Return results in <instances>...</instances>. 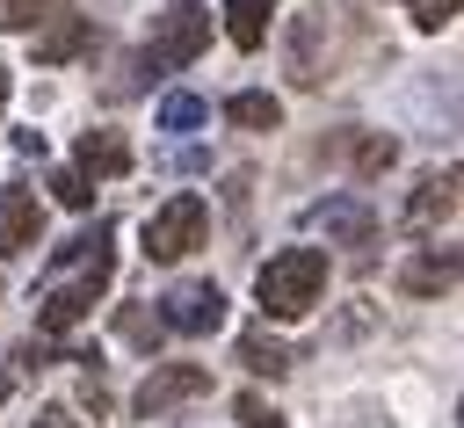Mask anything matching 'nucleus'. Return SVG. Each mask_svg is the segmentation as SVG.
Masks as SVG:
<instances>
[{
	"instance_id": "obj_1",
	"label": "nucleus",
	"mask_w": 464,
	"mask_h": 428,
	"mask_svg": "<svg viewBox=\"0 0 464 428\" xmlns=\"http://www.w3.org/2000/svg\"><path fill=\"white\" fill-rule=\"evenodd\" d=\"M109 276H116V247H109V225L94 218L87 232H72V239L51 254L44 297H36V334H44V341H65V334L94 312V297L109 290Z\"/></svg>"
},
{
	"instance_id": "obj_2",
	"label": "nucleus",
	"mask_w": 464,
	"mask_h": 428,
	"mask_svg": "<svg viewBox=\"0 0 464 428\" xmlns=\"http://www.w3.org/2000/svg\"><path fill=\"white\" fill-rule=\"evenodd\" d=\"M254 297H261V319H304L319 297H326V254L319 247H283L254 268Z\"/></svg>"
},
{
	"instance_id": "obj_3",
	"label": "nucleus",
	"mask_w": 464,
	"mask_h": 428,
	"mask_svg": "<svg viewBox=\"0 0 464 428\" xmlns=\"http://www.w3.org/2000/svg\"><path fill=\"white\" fill-rule=\"evenodd\" d=\"M203 232H210V203L196 189H181L145 218V261H181V254L203 247Z\"/></svg>"
},
{
	"instance_id": "obj_4",
	"label": "nucleus",
	"mask_w": 464,
	"mask_h": 428,
	"mask_svg": "<svg viewBox=\"0 0 464 428\" xmlns=\"http://www.w3.org/2000/svg\"><path fill=\"white\" fill-rule=\"evenodd\" d=\"M464 210V167H435V174H420V189L406 196V210H399V232L406 239H428L442 218H457Z\"/></svg>"
},
{
	"instance_id": "obj_5",
	"label": "nucleus",
	"mask_w": 464,
	"mask_h": 428,
	"mask_svg": "<svg viewBox=\"0 0 464 428\" xmlns=\"http://www.w3.org/2000/svg\"><path fill=\"white\" fill-rule=\"evenodd\" d=\"M210 392V370L203 363H160L138 392H130V413L138 421H160V413H174V406H188V399H203Z\"/></svg>"
},
{
	"instance_id": "obj_6",
	"label": "nucleus",
	"mask_w": 464,
	"mask_h": 428,
	"mask_svg": "<svg viewBox=\"0 0 464 428\" xmlns=\"http://www.w3.org/2000/svg\"><path fill=\"white\" fill-rule=\"evenodd\" d=\"M210 44V7L203 0H167L160 36H152V65H196Z\"/></svg>"
},
{
	"instance_id": "obj_7",
	"label": "nucleus",
	"mask_w": 464,
	"mask_h": 428,
	"mask_svg": "<svg viewBox=\"0 0 464 428\" xmlns=\"http://www.w3.org/2000/svg\"><path fill=\"white\" fill-rule=\"evenodd\" d=\"M160 305H167L174 334H218V319H225V290L218 283H174Z\"/></svg>"
},
{
	"instance_id": "obj_8",
	"label": "nucleus",
	"mask_w": 464,
	"mask_h": 428,
	"mask_svg": "<svg viewBox=\"0 0 464 428\" xmlns=\"http://www.w3.org/2000/svg\"><path fill=\"white\" fill-rule=\"evenodd\" d=\"M36 239H44V203L29 189H0V261L29 254Z\"/></svg>"
},
{
	"instance_id": "obj_9",
	"label": "nucleus",
	"mask_w": 464,
	"mask_h": 428,
	"mask_svg": "<svg viewBox=\"0 0 464 428\" xmlns=\"http://www.w3.org/2000/svg\"><path fill=\"white\" fill-rule=\"evenodd\" d=\"M304 218H312L326 239H341V247H370V232H377V218H370L362 196H326V203H312Z\"/></svg>"
},
{
	"instance_id": "obj_10",
	"label": "nucleus",
	"mask_w": 464,
	"mask_h": 428,
	"mask_svg": "<svg viewBox=\"0 0 464 428\" xmlns=\"http://www.w3.org/2000/svg\"><path fill=\"white\" fill-rule=\"evenodd\" d=\"M457 276H464V247H450V254L428 247V254H413V261L399 268V290H406V297H442Z\"/></svg>"
},
{
	"instance_id": "obj_11",
	"label": "nucleus",
	"mask_w": 464,
	"mask_h": 428,
	"mask_svg": "<svg viewBox=\"0 0 464 428\" xmlns=\"http://www.w3.org/2000/svg\"><path fill=\"white\" fill-rule=\"evenodd\" d=\"M94 44V29H87V15H58L44 36H36V65H65V58H80Z\"/></svg>"
},
{
	"instance_id": "obj_12",
	"label": "nucleus",
	"mask_w": 464,
	"mask_h": 428,
	"mask_svg": "<svg viewBox=\"0 0 464 428\" xmlns=\"http://www.w3.org/2000/svg\"><path fill=\"white\" fill-rule=\"evenodd\" d=\"M80 174H102V181L130 174V145L116 131H80Z\"/></svg>"
},
{
	"instance_id": "obj_13",
	"label": "nucleus",
	"mask_w": 464,
	"mask_h": 428,
	"mask_svg": "<svg viewBox=\"0 0 464 428\" xmlns=\"http://www.w3.org/2000/svg\"><path fill=\"white\" fill-rule=\"evenodd\" d=\"M239 363H246L254 377H283V370H290V341H276L268 326H246V334H239Z\"/></svg>"
},
{
	"instance_id": "obj_14",
	"label": "nucleus",
	"mask_w": 464,
	"mask_h": 428,
	"mask_svg": "<svg viewBox=\"0 0 464 428\" xmlns=\"http://www.w3.org/2000/svg\"><path fill=\"white\" fill-rule=\"evenodd\" d=\"M268 15H276V0H225V36H232L239 51H261Z\"/></svg>"
},
{
	"instance_id": "obj_15",
	"label": "nucleus",
	"mask_w": 464,
	"mask_h": 428,
	"mask_svg": "<svg viewBox=\"0 0 464 428\" xmlns=\"http://www.w3.org/2000/svg\"><path fill=\"white\" fill-rule=\"evenodd\" d=\"M225 116H232L239 131H276V123H283V102L261 94V87H239V94H225Z\"/></svg>"
},
{
	"instance_id": "obj_16",
	"label": "nucleus",
	"mask_w": 464,
	"mask_h": 428,
	"mask_svg": "<svg viewBox=\"0 0 464 428\" xmlns=\"http://www.w3.org/2000/svg\"><path fill=\"white\" fill-rule=\"evenodd\" d=\"M326 29V7H312L304 22H297V36H290V80L297 87H319V65H312V36Z\"/></svg>"
},
{
	"instance_id": "obj_17",
	"label": "nucleus",
	"mask_w": 464,
	"mask_h": 428,
	"mask_svg": "<svg viewBox=\"0 0 464 428\" xmlns=\"http://www.w3.org/2000/svg\"><path fill=\"white\" fill-rule=\"evenodd\" d=\"M392 160H399V145H392L384 131H362V138H348V167H355L362 181H370V174H384Z\"/></svg>"
},
{
	"instance_id": "obj_18",
	"label": "nucleus",
	"mask_w": 464,
	"mask_h": 428,
	"mask_svg": "<svg viewBox=\"0 0 464 428\" xmlns=\"http://www.w3.org/2000/svg\"><path fill=\"white\" fill-rule=\"evenodd\" d=\"M203 116H210V102H203V94H188V87L160 94V131H196Z\"/></svg>"
},
{
	"instance_id": "obj_19",
	"label": "nucleus",
	"mask_w": 464,
	"mask_h": 428,
	"mask_svg": "<svg viewBox=\"0 0 464 428\" xmlns=\"http://www.w3.org/2000/svg\"><path fill=\"white\" fill-rule=\"evenodd\" d=\"M65 0H0V29H36V22H51Z\"/></svg>"
},
{
	"instance_id": "obj_20",
	"label": "nucleus",
	"mask_w": 464,
	"mask_h": 428,
	"mask_svg": "<svg viewBox=\"0 0 464 428\" xmlns=\"http://www.w3.org/2000/svg\"><path fill=\"white\" fill-rule=\"evenodd\" d=\"M51 196H58L65 210H87V203H94V181H87L80 167H58V174H51Z\"/></svg>"
},
{
	"instance_id": "obj_21",
	"label": "nucleus",
	"mask_w": 464,
	"mask_h": 428,
	"mask_svg": "<svg viewBox=\"0 0 464 428\" xmlns=\"http://www.w3.org/2000/svg\"><path fill=\"white\" fill-rule=\"evenodd\" d=\"M123 334H130L138 348H160V334H174V326H167V312H145V305H130V312H123Z\"/></svg>"
},
{
	"instance_id": "obj_22",
	"label": "nucleus",
	"mask_w": 464,
	"mask_h": 428,
	"mask_svg": "<svg viewBox=\"0 0 464 428\" xmlns=\"http://www.w3.org/2000/svg\"><path fill=\"white\" fill-rule=\"evenodd\" d=\"M232 413H239L246 428H290V421H283V413H276L268 399H254V392H239V399H232Z\"/></svg>"
},
{
	"instance_id": "obj_23",
	"label": "nucleus",
	"mask_w": 464,
	"mask_h": 428,
	"mask_svg": "<svg viewBox=\"0 0 464 428\" xmlns=\"http://www.w3.org/2000/svg\"><path fill=\"white\" fill-rule=\"evenodd\" d=\"M406 7H413V22H420V29H442V22H450L464 0H406Z\"/></svg>"
},
{
	"instance_id": "obj_24",
	"label": "nucleus",
	"mask_w": 464,
	"mask_h": 428,
	"mask_svg": "<svg viewBox=\"0 0 464 428\" xmlns=\"http://www.w3.org/2000/svg\"><path fill=\"white\" fill-rule=\"evenodd\" d=\"M80 406H87V413H109V384L87 377V384H80Z\"/></svg>"
},
{
	"instance_id": "obj_25",
	"label": "nucleus",
	"mask_w": 464,
	"mask_h": 428,
	"mask_svg": "<svg viewBox=\"0 0 464 428\" xmlns=\"http://www.w3.org/2000/svg\"><path fill=\"white\" fill-rule=\"evenodd\" d=\"M14 152L22 160H44V131H14Z\"/></svg>"
},
{
	"instance_id": "obj_26",
	"label": "nucleus",
	"mask_w": 464,
	"mask_h": 428,
	"mask_svg": "<svg viewBox=\"0 0 464 428\" xmlns=\"http://www.w3.org/2000/svg\"><path fill=\"white\" fill-rule=\"evenodd\" d=\"M29 428H80V421H72V413H65V406H44V413H36V421H29Z\"/></svg>"
},
{
	"instance_id": "obj_27",
	"label": "nucleus",
	"mask_w": 464,
	"mask_h": 428,
	"mask_svg": "<svg viewBox=\"0 0 464 428\" xmlns=\"http://www.w3.org/2000/svg\"><path fill=\"white\" fill-rule=\"evenodd\" d=\"M7 392H14V377H7V370H0V406H7Z\"/></svg>"
},
{
	"instance_id": "obj_28",
	"label": "nucleus",
	"mask_w": 464,
	"mask_h": 428,
	"mask_svg": "<svg viewBox=\"0 0 464 428\" xmlns=\"http://www.w3.org/2000/svg\"><path fill=\"white\" fill-rule=\"evenodd\" d=\"M0 109H7V65H0Z\"/></svg>"
},
{
	"instance_id": "obj_29",
	"label": "nucleus",
	"mask_w": 464,
	"mask_h": 428,
	"mask_svg": "<svg viewBox=\"0 0 464 428\" xmlns=\"http://www.w3.org/2000/svg\"><path fill=\"white\" fill-rule=\"evenodd\" d=\"M457 421H464V399H457Z\"/></svg>"
}]
</instances>
